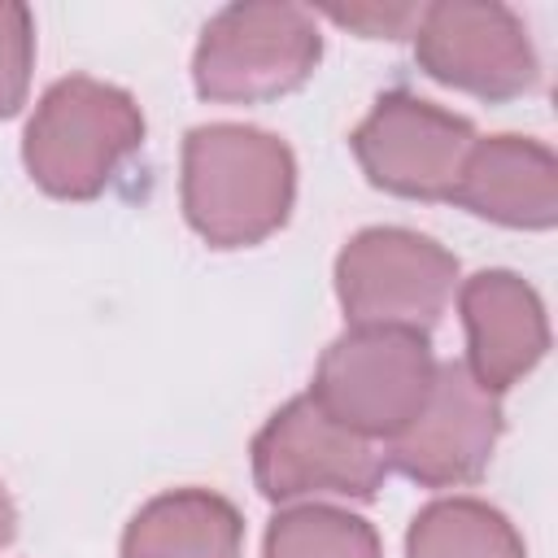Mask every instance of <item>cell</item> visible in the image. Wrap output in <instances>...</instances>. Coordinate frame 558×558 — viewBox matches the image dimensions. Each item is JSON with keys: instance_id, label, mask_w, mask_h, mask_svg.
Returning <instances> with one entry per match:
<instances>
[{"instance_id": "11", "label": "cell", "mask_w": 558, "mask_h": 558, "mask_svg": "<svg viewBox=\"0 0 558 558\" xmlns=\"http://www.w3.org/2000/svg\"><path fill=\"white\" fill-rule=\"evenodd\" d=\"M453 205L514 231H549L558 222V161L532 135H475Z\"/></svg>"}, {"instance_id": "15", "label": "cell", "mask_w": 558, "mask_h": 558, "mask_svg": "<svg viewBox=\"0 0 558 558\" xmlns=\"http://www.w3.org/2000/svg\"><path fill=\"white\" fill-rule=\"evenodd\" d=\"M35 65V17L17 0H0V118L17 113Z\"/></svg>"}, {"instance_id": "16", "label": "cell", "mask_w": 558, "mask_h": 558, "mask_svg": "<svg viewBox=\"0 0 558 558\" xmlns=\"http://www.w3.org/2000/svg\"><path fill=\"white\" fill-rule=\"evenodd\" d=\"M327 17L362 31L366 39H401L414 31L418 9L414 4H327Z\"/></svg>"}, {"instance_id": "13", "label": "cell", "mask_w": 558, "mask_h": 558, "mask_svg": "<svg viewBox=\"0 0 558 558\" xmlns=\"http://www.w3.org/2000/svg\"><path fill=\"white\" fill-rule=\"evenodd\" d=\"M405 558H527V549L497 506L480 497H436L414 514Z\"/></svg>"}, {"instance_id": "4", "label": "cell", "mask_w": 558, "mask_h": 558, "mask_svg": "<svg viewBox=\"0 0 558 558\" xmlns=\"http://www.w3.org/2000/svg\"><path fill=\"white\" fill-rule=\"evenodd\" d=\"M436 357L427 331L410 327H349L318 366L310 397L366 440H392L427 401Z\"/></svg>"}, {"instance_id": "6", "label": "cell", "mask_w": 558, "mask_h": 558, "mask_svg": "<svg viewBox=\"0 0 558 558\" xmlns=\"http://www.w3.org/2000/svg\"><path fill=\"white\" fill-rule=\"evenodd\" d=\"M384 471L388 462L375 440L331 418L310 392L279 405L253 436V480L266 501H301L318 493L366 501L384 484Z\"/></svg>"}, {"instance_id": "7", "label": "cell", "mask_w": 558, "mask_h": 558, "mask_svg": "<svg viewBox=\"0 0 558 558\" xmlns=\"http://www.w3.org/2000/svg\"><path fill=\"white\" fill-rule=\"evenodd\" d=\"M414 61L445 87L480 100H514L536 74V48L514 9L497 0H436L418 9Z\"/></svg>"}, {"instance_id": "14", "label": "cell", "mask_w": 558, "mask_h": 558, "mask_svg": "<svg viewBox=\"0 0 558 558\" xmlns=\"http://www.w3.org/2000/svg\"><path fill=\"white\" fill-rule=\"evenodd\" d=\"M262 558H384L375 527L340 506H292L266 527Z\"/></svg>"}, {"instance_id": "17", "label": "cell", "mask_w": 558, "mask_h": 558, "mask_svg": "<svg viewBox=\"0 0 558 558\" xmlns=\"http://www.w3.org/2000/svg\"><path fill=\"white\" fill-rule=\"evenodd\" d=\"M13 536H17V506H13L9 488L0 484V549H4Z\"/></svg>"}, {"instance_id": "1", "label": "cell", "mask_w": 558, "mask_h": 558, "mask_svg": "<svg viewBox=\"0 0 558 558\" xmlns=\"http://www.w3.org/2000/svg\"><path fill=\"white\" fill-rule=\"evenodd\" d=\"M183 218L214 248H248L275 235L296 196L292 148L244 122H205L183 140Z\"/></svg>"}, {"instance_id": "10", "label": "cell", "mask_w": 558, "mask_h": 558, "mask_svg": "<svg viewBox=\"0 0 558 558\" xmlns=\"http://www.w3.org/2000/svg\"><path fill=\"white\" fill-rule=\"evenodd\" d=\"M466 327V371L488 392H506L549 349V323L536 288L514 270H480L458 288Z\"/></svg>"}, {"instance_id": "2", "label": "cell", "mask_w": 558, "mask_h": 558, "mask_svg": "<svg viewBox=\"0 0 558 558\" xmlns=\"http://www.w3.org/2000/svg\"><path fill=\"white\" fill-rule=\"evenodd\" d=\"M140 144L144 113L135 96L92 74H70L39 96L22 135V161L48 196L92 201Z\"/></svg>"}, {"instance_id": "12", "label": "cell", "mask_w": 558, "mask_h": 558, "mask_svg": "<svg viewBox=\"0 0 558 558\" xmlns=\"http://www.w3.org/2000/svg\"><path fill=\"white\" fill-rule=\"evenodd\" d=\"M244 519L209 488H170L144 501L126 532L122 558H240Z\"/></svg>"}, {"instance_id": "3", "label": "cell", "mask_w": 558, "mask_h": 558, "mask_svg": "<svg viewBox=\"0 0 558 558\" xmlns=\"http://www.w3.org/2000/svg\"><path fill=\"white\" fill-rule=\"evenodd\" d=\"M323 57V35L310 9L279 0H240L218 9L192 52L201 100L257 105L301 87Z\"/></svg>"}, {"instance_id": "8", "label": "cell", "mask_w": 558, "mask_h": 558, "mask_svg": "<svg viewBox=\"0 0 558 558\" xmlns=\"http://www.w3.org/2000/svg\"><path fill=\"white\" fill-rule=\"evenodd\" d=\"M366 179L405 201H453L475 126L423 96L388 92L349 135Z\"/></svg>"}, {"instance_id": "5", "label": "cell", "mask_w": 558, "mask_h": 558, "mask_svg": "<svg viewBox=\"0 0 558 558\" xmlns=\"http://www.w3.org/2000/svg\"><path fill=\"white\" fill-rule=\"evenodd\" d=\"M458 283V257L410 227H366L336 257V296L349 327L427 331Z\"/></svg>"}, {"instance_id": "9", "label": "cell", "mask_w": 558, "mask_h": 558, "mask_svg": "<svg viewBox=\"0 0 558 558\" xmlns=\"http://www.w3.org/2000/svg\"><path fill=\"white\" fill-rule=\"evenodd\" d=\"M501 436V401L466 362H436V379L418 414L388 440L384 462L423 488L475 484Z\"/></svg>"}]
</instances>
